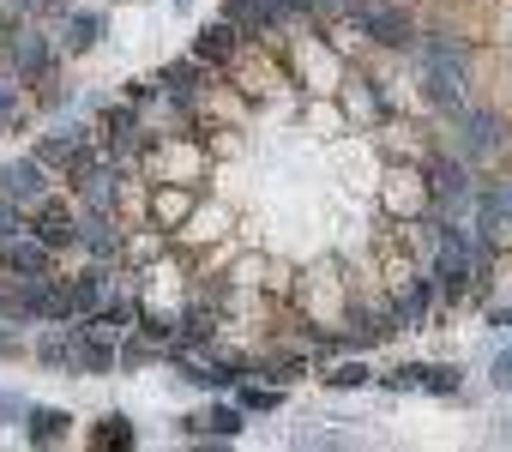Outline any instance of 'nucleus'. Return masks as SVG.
I'll list each match as a JSON object with an SVG mask.
<instances>
[{"label":"nucleus","mask_w":512,"mask_h":452,"mask_svg":"<svg viewBox=\"0 0 512 452\" xmlns=\"http://www.w3.org/2000/svg\"><path fill=\"white\" fill-rule=\"evenodd\" d=\"M434 272H440V284L458 296L464 290V278H470V248H464V236L458 230H440V254H434Z\"/></svg>","instance_id":"obj_1"},{"label":"nucleus","mask_w":512,"mask_h":452,"mask_svg":"<svg viewBox=\"0 0 512 452\" xmlns=\"http://www.w3.org/2000/svg\"><path fill=\"white\" fill-rule=\"evenodd\" d=\"M103 31H109V25H103L97 13H79V19L67 25V49H97V43H103Z\"/></svg>","instance_id":"obj_8"},{"label":"nucleus","mask_w":512,"mask_h":452,"mask_svg":"<svg viewBox=\"0 0 512 452\" xmlns=\"http://www.w3.org/2000/svg\"><path fill=\"white\" fill-rule=\"evenodd\" d=\"M85 248L103 254V260L115 254V223H109V217H91V223H85Z\"/></svg>","instance_id":"obj_12"},{"label":"nucleus","mask_w":512,"mask_h":452,"mask_svg":"<svg viewBox=\"0 0 512 452\" xmlns=\"http://www.w3.org/2000/svg\"><path fill=\"white\" fill-rule=\"evenodd\" d=\"M13 236H19V211L0 205V242H13Z\"/></svg>","instance_id":"obj_18"},{"label":"nucleus","mask_w":512,"mask_h":452,"mask_svg":"<svg viewBox=\"0 0 512 452\" xmlns=\"http://www.w3.org/2000/svg\"><path fill=\"white\" fill-rule=\"evenodd\" d=\"M247 410H278V392H241Z\"/></svg>","instance_id":"obj_19"},{"label":"nucleus","mask_w":512,"mask_h":452,"mask_svg":"<svg viewBox=\"0 0 512 452\" xmlns=\"http://www.w3.org/2000/svg\"><path fill=\"white\" fill-rule=\"evenodd\" d=\"M91 446H115V452H121V446H133V428H127L121 416H109V422L91 428Z\"/></svg>","instance_id":"obj_11"},{"label":"nucleus","mask_w":512,"mask_h":452,"mask_svg":"<svg viewBox=\"0 0 512 452\" xmlns=\"http://www.w3.org/2000/svg\"><path fill=\"white\" fill-rule=\"evenodd\" d=\"M193 49H199V61H229V49H235V25H205Z\"/></svg>","instance_id":"obj_6"},{"label":"nucleus","mask_w":512,"mask_h":452,"mask_svg":"<svg viewBox=\"0 0 512 452\" xmlns=\"http://www.w3.org/2000/svg\"><path fill=\"white\" fill-rule=\"evenodd\" d=\"M422 386H434V392H458V368H428Z\"/></svg>","instance_id":"obj_16"},{"label":"nucleus","mask_w":512,"mask_h":452,"mask_svg":"<svg viewBox=\"0 0 512 452\" xmlns=\"http://www.w3.org/2000/svg\"><path fill=\"white\" fill-rule=\"evenodd\" d=\"M7 109H13V97H7V91H0V115H7Z\"/></svg>","instance_id":"obj_21"},{"label":"nucleus","mask_w":512,"mask_h":452,"mask_svg":"<svg viewBox=\"0 0 512 452\" xmlns=\"http://www.w3.org/2000/svg\"><path fill=\"white\" fill-rule=\"evenodd\" d=\"M332 386H338V392H356V386H368V368H362V362H344V368L332 374Z\"/></svg>","instance_id":"obj_15"},{"label":"nucleus","mask_w":512,"mask_h":452,"mask_svg":"<svg viewBox=\"0 0 512 452\" xmlns=\"http://www.w3.org/2000/svg\"><path fill=\"white\" fill-rule=\"evenodd\" d=\"M181 211H193V193H181V187H169V193H157V217H163V223H175Z\"/></svg>","instance_id":"obj_13"},{"label":"nucleus","mask_w":512,"mask_h":452,"mask_svg":"<svg viewBox=\"0 0 512 452\" xmlns=\"http://www.w3.org/2000/svg\"><path fill=\"white\" fill-rule=\"evenodd\" d=\"M494 380H512V356H500V362H494Z\"/></svg>","instance_id":"obj_20"},{"label":"nucleus","mask_w":512,"mask_h":452,"mask_svg":"<svg viewBox=\"0 0 512 452\" xmlns=\"http://www.w3.org/2000/svg\"><path fill=\"white\" fill-rule=\"evenodd\" d=\"M0 266H7V272H19V278H43L49 272V248L31 236V242H0Z\"/></svg>","instance_id":"obj_2"},{"label":"nucleus","mask_w":512,"mask_h":452,"mask_svg":"<svg viewBox=\"0 0 512 452\" xmlns=\"http://www.w3.org/2000/svg\"><path fill=\"white\" fill-rule=\"evenodd\" d=\"M278 19V0H229V25L241 31H266Z\"/></svg>","instance_id":"obj_5"},{"label":"nucleus","mask_w":512,"mask_h":452,"mask_svg":"<svg viewBox=\"0 0 512 452\" xmlns=\"http://www.w3.org/2000/svg\"><path fill=\"white\" fill-rule=\"evenodd\" d=\"M205 428H211V434H241V410H235V404H217V410L205 416Z\"/></svg>","instance_id":"obj_14"},{"label":"nucleus","mask_w":512,"mask_h":452,"mask_svg":"<svg viewBox=\"0 0 512 452\" xmlns=\"http://www.w3.org/2000/svg\"><path fill=\"white\" fill-rule=\"evenodd\" d=\"M422 374H428V368H392V374H386V386H392V392H404V386H422Z\"/></svg>","instance_id":"obj_17"},{"label":"nucleus","mask_w":512,"mask_h":452,"mask_svg":"<svg viewBox=\"0 0 512 452\" xmlns=\"http://www.w3.org/2000/svg\"><path fill=\"white\" fill-rule=\"evenodd\" d=\"M67 428H73V416H67V410H31V440H37V446L61 440Z\"/></svg>","instance_id":"obj_7"},{"label":"nucleus","mask_w":512,"mask_h":452,"mask_svg":"<svg viewBox=\"0 0 512 452\" xmlns=\"http://www.w3.org/2000/svg\"><path fill=\"white\" fill-rule=\"evenodd\" d=\"M73 362H79V368H109V362H115V356H109V344L97 338V326H91V332H79V350H73Z\"/></svg>","instance_id":"obj_10"},{"label":"nucleus","mask_w":512,"mask_h":452,"mask_svg":"<svg viewBox=\"0 0 512 452\" xmlns=\"http://www.w3.org/2000/svg\"><path fill=\"white\" fill-rule=\"evenodd\" d=\"M0 193H7V199L43 193V163H0Z\"/></svg>","instance_id":"obj_4"},{"label":"nucleus","mask_w":512,"mask_h":452,"mask_svg":"<svg viewBox=\"0 0 512 452\" xmlns=\"http://www.w3.org/2000/svg\"><path fill=\"white\" fill-rule=\"evenodd\" d=\"M31 236L55 254V248H67L73 236H79V223H73V211L67 205H49V211H37V223H31Z\"/></svg>","instance_id":"obj_3"},{"label":"nucleus","mask_w":512,"mask_h":452,"mask_svg":"<svg viewBox=\"0 0 512 452\" xmlns=\"http://www.w3.org/2000/svg\"><path fill=\"white\" fill-rule=\"evenodd\" d=\"M428 181H440L434 193H440L446 205H458V199H464V175H458V163H446V157H440V163L428 169Z\"/></svg>","instance_id":"obj_9"}]
</instances>
